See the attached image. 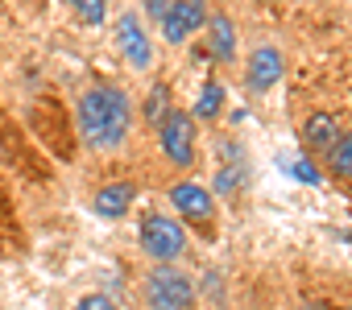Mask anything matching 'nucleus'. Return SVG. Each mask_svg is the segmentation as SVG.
Here are the masks:
<instances>
[{
    "label": "nucleus",
    "instance_id": "1",
    "mask_svg": "<svg viewBox=\"0 0 352 310\" xmlns=\"http://www.w3.org/2000/svg\"><path fill=\"white\" fill-rule=\"evenodd\" d=\"M75 124H79V136L91 145V149H116L124 145L129 136V124H133V104L120 87L112 83H100L91 91H83L79 108H75Z\"/></svg>",
    "mask_w": 352,
    "mask_h": 310
},
{
    "label": "nucleus",
    "instance_id": "2",
    "mask_svg": "<svg viewBox=\"0 0 352 310\" xmlns=\"http://www.w3.org/2000/svg\"><path fill=\"white\" fill-rule=\"evenodd\" d=\"M145 302H149V310H191L195 281L170 265H153L145 273Z\"/></svg>",
    "mask_w": 352,
    "mask_h": 310
},
{
    "label": "nucleus",
    "instance_id": "3",
    "mask_svg": "<svg viewBox=\"0 0 352 310\" xmlns=\"http://www.w3.org/2000/svg\"><path fill=\"white\" fill-rule=\"evenodd\" d=\"M141 248L157 265H170L174 257H183L187 232H183V224H174L170 215H145L141 219Z\"/></svg>",
    "mask_w": 352,
    "mask_h": 310
},
{
    "label": "nucleus",
    "instance_id": "4",
    "mask_svg": "<svg viewBox=\"0 0 352 310\" xmlns=\"http://www.w3.org/2000/svg\"><path fill=\"white\" fill-rule=\"evenodd\" d=\"M208 0H170L166 5V13L157 17L162 21V38L170 42V46H183L195 29H204L208 25Z\"/></svg>",
    "mask_w": 352,
    "mask_h": 310
},
{
    "label": "nucleus",
    "instance_id": "5",
    "mask_svg": "<svg viewBox=\"0 0 352 310\" xmlns=\"http://www.w3.org/2000/svg\"><path fill=\"white\" fill-rule=\"evenodd\" d=\"M157 136H162V153L174 166H191L195 162V120L187 112H170L157 124Z\"/></svg>",
    "mask_w": 352,
    "mask_h": 310
},
{
    "label": "nucleus",
    "instance_id": "6",
    "mask_svg": "<svg viewBox=\"0 0 352 310\" xmlns=\"http://www.w3.org/2000/svg\"><path fill=\"white\" fill-rule=\"evenodd\" d=\"M170 203H174V211H179L183 219H191V224H212V219H216L212 191L199 187V182H191V178L170 187Z\"/></svg>",
    "mask_w": 352,
    "mask_h": 310
},
{
    "label": "nucleus",
    "instance_id": "7",
    "mask_svg": "<svg viewBox=\"0 0 352 310\" xmlns=\"http://www.w3.org/2000/svg\"><path fill=\"white\" fill-rule=\"evenodd\" d=\"M116 46H120V54L137 67V71H145L149 62H153V46H149V34H145V25L133 17V13H124L120 21H116Z\"/></svg>",
    "mask_w": 352,
    "mask_h": 310
},
{
    "label": "nucleus",
    "instance_id": "8",
    "mask_svg": "<svg viewBox=\"0 0 352 310\" xmlns=\"http://www.w3.org/2000/svg\"><path fill=\"white\" fill-rule=\"evenodd\" d=\"M133 199H137V187L133 182H108V187H100L91 195V211L104 215V219H120V215H129Z\"/></svg>",
    "mask_w": 352,
    "mask_h": 310
},
{
    "label": "nucleus",
    "instance_id": "9",
    "mask_svg": "<svg viewBox=\"0 0 352 310\" xmlns=\"http://www.w3.org/2000/svg\"><path fill=\"white\" fill-rule=\"evenodd\" d=\"M245 79H249V87H253V91H270V87L282 79V54H278L274 46H261V50H253Z\"/></svg>",
    "mask_w": 352,
    "mask_h": 310
},
{
    "label": "nucleus",
    "instance_id": "10",
    "mask_svg": "<svg viewBox=\"0 0 352 310\" xmlns=\"http://www.w3.org/2000/svg\"><path fill=\"white\" fill-rule=\"evenodd\" d=\"M204 34H208V58L212 62H228L236 54V29L228 17H208Z\"/></svg>",
    "mask_w": 352,
    "mask_h": 310
},
{
    "label": "nucleus",
    "instance_id": "11",
    "mask_svg": "<svg viewBox=\"0 0 352 310\" xmlns=\"http://www.w3.org/2000/svg\"><path fill=\"white\" fill-rule=\"evenodd\" d=\"M302 136H307V145H311V149L327 153V149L336 145L340 128H336V120H331V116H311V120H307V128H302Z\"/></svg>",
    "mask_w": 352,
    "mask_h": 310
},
{
    "label": "nucleus",
    "instance_id": "12",
    "mask_svg": "<svg viewBox=\"0 0 352 310\" xmlns=\"http://www.w3.org/2000/svg\"><path fill=\"white\" fill-rule=\"evenodd\" d=\"M327 166L336 178H352V132H340L336 145L327 149Z\"/></svg>",
    "mask_w": 352,
    "mask_h": 310
},
{
    "label": "nucleus",
    "instance_id": "13",
    "mask_svg": "<svg viewBox=\"0 0 352 310\" xmlns=\"http://www.w3.org/2000/svg\"><path fill=\"white\" fill-rule=\"evenodd\" d=\"M71 5V13L83 21V25H104V17H108V5L104 0H67Z\"/></svg>",
    "mask_w": 352,
    "mask_h": 310
},
{
    "label": "nucleus",
    "instance_id": "14",
    "mask_svg": "<svg viewBox=\"0 0 352 310\" xmlns=\"http://www.w3.org/2000/svg\"><path fill=\"white\" fill-rule=\"evenodd\" d=\"M220 104H224V87H220V83H208L204 95H199V104H195V116H199V120H212V116L220 112Z\"/></svg>",
    "mask_w": 352,
    "mask_h": 310
},
{
    "label": "nucleus",
    "instance_id": "15",
    "mask_svg": "<svg viewBox=\"0 0 352 310\" xmlns=\"http://www.w3.org/2000/svg\"><path fill=\"white\" fill-rule=\"evenodd\" d=\"M166 116H170V91L166 87H153L149 91V104H145V120L149 124H162Z\"/></svg>",
    "mask_w": 352,
    "mask_h": 310
},
{
    "label": "nucleus",
    "instance_id": "16",
    "mask_svg": "<svg viewBox=\"0 0 352 310\" xmlns=\"http://www.w3.org/2000/svg\"><path fill=\"white\" fill-rule=\"evenodd\" d=\"M71 310H116V302H112L108 294H87V298H79Z\"/></svg>",
    "mask_w": 352,
    "mask_h": 310
},
{
    "label": "nucleus",
    "instance_id": "17",
    "mask_svg": "<svg viewBox=\"0 0 352 310\" xmlns=\"http://www.w3.org/2000/svg\"><path fill=\"white\" fill-rule=\"evenodd\" d=\"M290 174H294V178H302V182H319V174H315L307 162H290Z\"/></svg>",
    "mask_w": 352,
    "mask_h": 310
},
{
    "label": "nucleus",
    "instance_id": "18",
    "mask_svg": "<svg viewBox=\"0 0 352 310\" xmlns=\"http://www.w3.org/2000/svg\"><path fill=\"white\" fill-rule=\"evenodd\" d=\"M166 5H170V0H149V13H153V17H162V13H166Z\"/></svg>",
    "mask_w": 352,
    "mask_h": 310
}]
</instances>
